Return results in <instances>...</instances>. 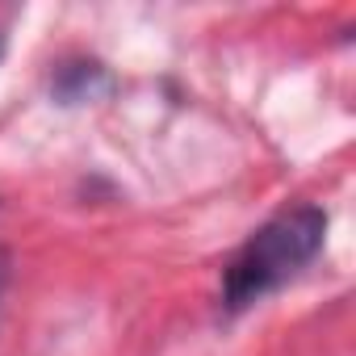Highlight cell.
<instances>
[{
    "label": "cell",
    "mask_w": 356,
    "mask_h": 356,
    "mask_svg": "<svg viewBox=\"0 0 356 356\" xmlns=\"http://www.w3.org/2000/svg\"><path fill=\"white\" fill-rule=\"evenodd\" d=\"M327 239V214L318 206H289L248 235V243L222 268V310L239 314L285 281H293Z\"/></svg>",
    "instance_id": "6da1fadb"
},
{
    "label": "cell",
    "mask_w": 356,
    "mask_h": 356,
    "mask_svg": "<svg viewBox=\"0 0 356 356\" xmlns=\"http://www.w3.org/2000/svg\"><path fill=\"white\" fill-rule=\"evenodd\" d=\"M113 92V76L97 59H67L51 76V97L59 105H92Z\"/></svg>",
    "instance_id": "7a4b0ae2"
},
{
    "label": "cell",
    "mask_w": 356,
    "mask_h": 356,
    "mask_svg": "<svg viewBox=\"0 0 356 356\" xmlns=\"http://www.w3.org/2000/svg\"><path fill=\"white\" fill-rule=\"evenodd\" d=\"M9 277H13V260L9 252L0 248V310H5V289H9Z\"/></svg>",
    "instance_id": "3957f363"
},
{
    "label": "cell",
    "mask_w": 356,
    "mask_h": 356,
    "mask_svg": "<svg viewBox=\"0 0 356 356\" xmlns=\"http://www.w3.org/2000/svg\"><path fill=\"white\" fill-rule=\"evenodd\" d=\"M0 59H5V38H0Z\"/></svg>",
    "instance_id": "277c9868"
}]
</instances>
